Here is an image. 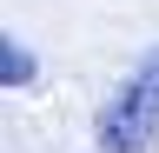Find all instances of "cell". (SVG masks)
<instances>
[{
	"label": "cell",
	"instance_id": "7a4b0ae2",
	"mask_svg": "<svg viewBox=\"0 0 159 153\" xmlns=\"http://www.w3.org/2000/svg\"><path fill=\"white\" fill-rule=\"evenodd\" d=\"M0 80H7V87H33V53L20 47V40L0 47Z\"/></svg>",
	"mask_w": 159,
	"mask_h": 153
},
{
	"label": "cell",
	"instance_id": "6da1fadb",
	"mask_svg": "<svg viewBox=\"0 0 159 153\" xmlns=\"http://www.w3.org/2000/svg\"><path fill=\"white\" fill-rule=\"evenodd\" d=\"M159 140V47L99 113V153H146Z\"/></svg>",
	"mask_w": 159,
	"mask_h": 153
}]
</instances>
